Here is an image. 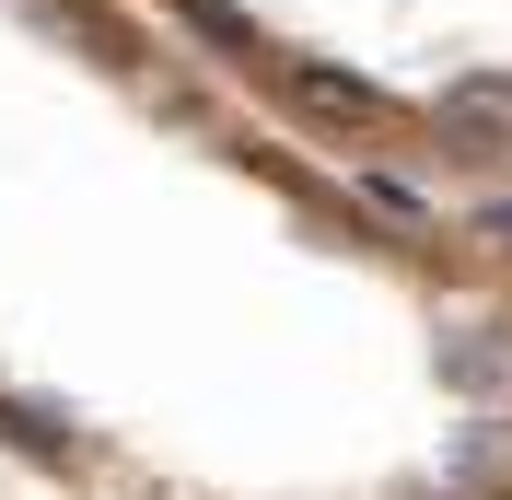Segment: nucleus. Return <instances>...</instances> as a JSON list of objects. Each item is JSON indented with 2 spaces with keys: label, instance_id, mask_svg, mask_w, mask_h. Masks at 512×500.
<instances>
[{
  "label": "nucleus",
  "instance_id": "f257e3e1",
  "mask_svg": "<svg viewBox=\"0 0 512 500\" xmlns=\"http://www.w3.org/2000/svg\"><path fill=\"white\" fill-rule=\"evenodd\" d=\"M443 384L501 396V384H512V338H501V326H478V314H454V326H443Z\"/></svg>",
  "mask_w": 512,
  "mask_h": 500
},
{
  "label": "nucleus",
  "instance_id": "f03ea898",
  "mask_svg": "<svg viewBox=\"0 0 512 500\" xmlns=\"http://www.w3.org/2000/svg\"><path fill=\"white\" fill-rule=\"evenodd\" d=\"M443 152H466V163L512 152V82H478V94H454V117H443Z\"/></svg>",
  "mask_w": 512,
  "mask_h": 500
},
{
  "label": "nucleus",
  "instance_id": "7ed1b4c3",
  "mask_svg": "<svg viewBox=\"0 0 512 500\" xmlns=\"http://www.w3.org/2000/svg\"><path fill=\"white\" fill-rule=\"evenodd\" d=\"M361 210H373L384 233H419V187L408 175H361Z\"/></svg>",
  "mask_w": 512,
  "mask_h": 500
}]
</instances>
